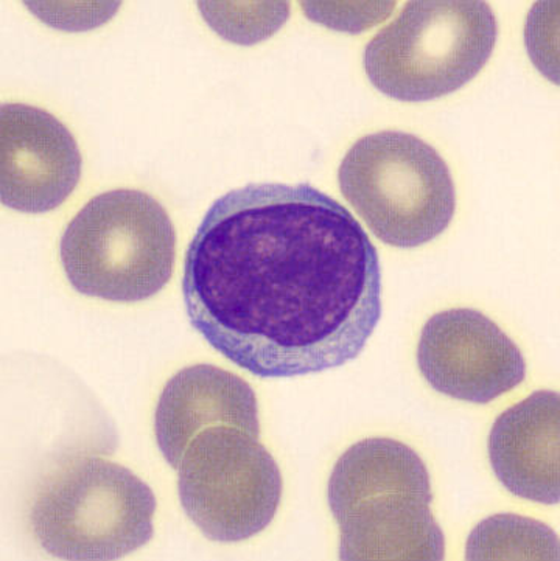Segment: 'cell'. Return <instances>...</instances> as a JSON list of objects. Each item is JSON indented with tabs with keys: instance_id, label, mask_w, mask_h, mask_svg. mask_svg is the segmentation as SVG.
<instances>
[{
	"instance_id": "5",
	"label": "cell",
	"mask_w": 560,
	"mask_h": 561,
	"mask_svg": "<svg viewBox=\"0 0 560 561\" xmlns=\"http://www.w3.org/2000/svg\"><path fill=\"white\" fill-rule=\"evenodd\" d=\"M153 490L128 468L99 456H70L41 482L32 527L61 560H118L155 534Z\"/></svg>"
},
{
	"instance_id": "12",
	"label": "cell",
	"mask_w": 560,
	"mask_h": 561,
	"mask_svg": "<svg viewBox=\"0 0 560 561\" xmlns=\"http://www.w3.org/2000/svg\"><path fill=\"white\" fill-rule=\"evenodd\" d=\"M466 560H559V538L551 527L525 516L493 515L467 538Z\"/></svg>"
},
{
	"instance_id": "4",
	"label": "cell",
	"mask_w": 560,
	"mask_h": 561,
	"mask_svg": "<svg viewBox=\"0 0 560 561\" xmlns=\"http://www.w3.org/2000/svg\"><path fill=\"white\" fill-rule=\"evenodd\" d=\"M499 25L480 0H413L367 43L366 76L399 102H430L466 87L495 48Z\"/></svg>"
},
{
	"instance_id": "6",
	"label": "cell",
	"mask_w": 560,
	"mask_h": 561,
	"mask_svg": "<svg viewBox=\"0 0 560 561\" xmlns=\"http://www.w3.org/2000/svg\"><path fill=\"white\" fill-rule=\"evenodd\" d=\"M340 191L389 247L430 243L450 226L456 188L443 156L413 134H367L341 161Z\"/></svg>"
},
{
	"instance_id": "9",
	"label": "cell",
	"mask_w": 560,
	"mask_h": 561,
	"mask_svg": "<svg viewBox=\"0 0 560 561\" xmlns=\"http://www.w3.org/2000/svg\"><path fill=\"white\" fill-rule=\"evenodd\" d=\"M83 169L77 140L55 115L36 106L0 107V199L22 214L58 209Z\"/></svg>"
},
{
	"instance_id": "8",
	"label": "cell",
	"mask_w": 560,
	"mask_h": 561,
	"mask_svg": "<svg viewBox=\"0 0 560 561\" xmlns=\"http://www.w3.org/2000/svg\"><path fill=\"white\" fill-rule=\"evenodd\" d=\"M418 364L437 392L475 404L492 403L526 378L521 348L473 308L432 316L419 340Z\"/></svg>"
},
{
	"instance_id": "10",
	"label": "cell",
	"mask_w": 560,
	"mask_h": 561,
	"mask_svg": "<svg viewBox=\"0 0 560 561\" xmlns=\"http://www.w3.org/2000/svg\"><path fill=\"white\" fill-rule=\"evenodd\" d=\"M217 425L261 436L258 397L251 386L210 364L185 367L173 375L155 414L156 442L169 466L178 470L196 434Z\"/></svg>"
},
{
	"instance_id": "11",
	"label": "cell",
	"mask_w": 560,
	"mask_h": 561,
	"mask_svg": "<svg viewBox=\"0 0 560 561\" xmlns=\"http://www.w3.org/2000/svg\"><path fill=\"white\" fill-rule=\"evenodd\" d=\"M559 393L534 392L493 423L488 444L493 473L512 495L559 504Z\"/></svg>"
},
{
	"instance_id": "14",
	"label": "cell",
	"mask_w": 560,
	"mask_h": 561,
	"mask_svg": "<svg viewBox=\"0 0 560 561\" xmlns=\"http://www.w3.org/2000/svg\"><path fill=\"white\" fill-rule=\"evenodd\" d=\"M304 13L325 27L359 33L388 18L396 2L324 3L302 2Z\"/></svg>"
},
{
	"instance_id": "1",
	"label": "cell",
	"mask_w": 560,
	"mask_h": 561,
	"mask_svg": "<svg viewBox=\"0 0 560 561\" xmlns=\"http://www.w3.org/2000/svg\"><path fill=\"white\" fill-rule=\"evenodd\" d=\"M192 327L259 378L344 366L381 318V266L367 232L313 185L263 182L215 201L184 260Z\"/></svg>"
},
{
	"instance_id": "7",
	"label": "cell",
	"mask_w": 560,
	"mask_h": 561,
	"mask_svg": "<svg viewBox=\"0 0 560 561\" xmlns=\"http://www.w3.org/2000/svg\"><path fill=\"white\" fill-rule=\"evenodd\" d=\"M185 515L204 537L239 542L273 522L282 500V474L259 437L236 426L196 434L178 467Z\"/></svg>"
},
{
	"instance_id": "2",
	"label": "cell",
	"mask_w": 560,
	"mask_h": 561,
	"mask_svg": "<svg viewBox=\"0 0 560 561\" xmlns=\"http://www.w3.org/2000/svg\"><path fill=\"white\" fill-rule=\"evenodd\" d=\"M421 456L392 438H366L340 457L329 479V507L346 561L445 559Z\"/></svg>"
},
{
	"instance_id": "13",
	"label": "cell",
	"mask_w": 560,
	"mask_h": 561,
	"mask_svg": "<svg viewBox=\"0 0 560 561\" xmlns=\"http://www.w3.org/2000/svg\"><path fill=\"white\" fill-rule=\"evenodd\" d=\"M204 20L231 43L251 46L270 38L288 20L287 2H199Z\"/></svg>"
},
{
	"instance_id": "3",
	"label": "cell",
	"mask_w": 560,
	"mask_h": 561,
	"mask_svg": "<svg viewBox=\"0 0 560 561\" xmlns=\"http://www.w3.org/2000/svg\"><path fill=\"white\" fill-rule=\"evenodd\" d=\"M69 284L88 297L142 302L173 276L176 230L146 192L100 193L69 222L59 243Z\"/></svg>"
}]
</instances>
